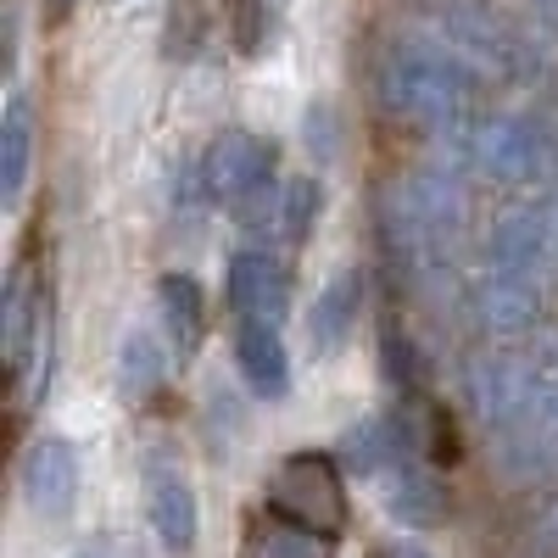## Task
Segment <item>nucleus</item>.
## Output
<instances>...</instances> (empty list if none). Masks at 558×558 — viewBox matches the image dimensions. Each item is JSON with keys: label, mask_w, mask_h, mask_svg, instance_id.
Listing matches in <instances>:
<instances>
[{"label": "nucleus", "mask_w": 558, "mask_h": 558, "mask_svg": "<svg viewBox=\"0 0 558 558\" xmlns=\"http://www.w3.org/2000/svg\"><path fill=\"white\" fill-rule=\"evenodd\" d=\"M268 508L274 514H286L318 536H341L352 508H347V481L336 470L330 452H291L274 463L268 475Z\"/></svg>", "instance_id": "1"}, {"label": "nucleus", "mask_w": 558, "mask_h": 558, "mask_svg": "<svg viewBox=\"0 0 558 558\" xmlns=\"http://www.w3.org/2000/svg\"><path fill=\"white\" fill-rule=\"evenodd\" d=\"M51 341V291L34 274V263H17L0 296V352H7V375L23 380L39 347Z\"/></svg>", "instance_id": "2"}, {"label": "nucleus", "mask_w": 558, "mask_h": 558, "mask_svg": "<svg viewBox=\"0 0 558 558\" xmlns=\"http://www.w3.org/2000/svg\"><path fill=\"white\" fill-rule=\"evenodd\" d=\"M268 173H274V146L252 129H223L202 157V184L229 207H241L257 191H268Z\"/></svg>", "instance_id": "3"}, {"label": "nucleus", "mask_w": 558, "mask_h": 558, "mask_svg": "<svg viewBox=\"0 0 558 558\" xmlns=\"http://www.w3.org/2000/svg\"><path fill=\"white\" fill-rule=\"evenodd\" d=\"M146 514H151V531L162 536L168 553H191L196 547L202 514H196V492H191V481H184L179 463L146 458Z\"/></svg>", "instance_id": "4"}, {"label": "nucleus", "mask_w": 558, "mask_h": 558, "mask_svg": "<svg viewBox=\"0 0 558 558\" xmlns=\"http://www.w3.org/2000/svg\"><path fill=\"white\" fill-rule=\"evenodd\" d=\"M23 502L34 508L39 520H62L68 508L78 502V458L62 436H39L23 458Z\"/></svg>", "instance_id": "5"}, {"label": "nucleus", "mask_w": 558, "mask_h": 558, "mask_svg": "<svg viewBox=\"0 0 558 558\" xmlns=\"http://www.w3.org/2000/svg\"><path fill=\"white\" fill-rule=\"evenodd\" d=\"M229 307H235V318L279 324L291 313V279H286V268H279L274 257H263V252H241L235 263H229Z\"/></svg>", "instance_id": "6"}, {"label": "nucleus", "mask_w": 558, "mask_h": 558, "mask_svg": "<svg viewBox=\"0 0 558 558\" xmlns=\"http://www.w3.org/2000/svg\"><path fill=\"white\" fill-rule=\"evenodd\" d=\"M235 363L257 397H286L291 391V357H286V341H279V324L268 318H241L235 330Z\"/></svg>", "instance_id": "7"}, {"label": "nucleus", "mask_w": 558, "mask_h": 558, "mask_svg": "<svg viewBox=\"0 0 558 558\" xmlns=\"http://www.w3.org/2000/svg\"><path fill=\"white\" fill-rule=\"evenodd\" d=\"M386 508H391L402 525L430 531V525L447 520V492H441V481L425 470V463H402L397 458V470L386 481Z\"/></svg>", "instance_id": "8"}, {"label": "nucleus", "mask_w": 558, "mask_h": 558, "mask_svg": "<svg viewBox=\"0 0 558 558\" xmlns=\"http://www.w3.org/2000/svg\"><path fill=\"white\" fill-rule=\"evenodd\" d=\"M397 436L408 452H418L425 463H452L458 458V425L452 413L430 397H402L397 408Z\"/></svg>", "instance_id": "9"}, {"label": "nucleus", "mask_w": 558, "mask_h": 558, "mask_svg": "<svg viewBox=\"0 0 558 558\" xmlns=\"http://www.w3.org/2000/svg\"><path fill=\"white\" fill-rule=\"evenodd\" d=\"M241 558H336V536H318L286 514H257L246 525V542H241Z\"/></svg>", "instance_id": "10"}, {"label": "nucleus", "mask_w": 558, "mask_h": 558, "mask_svg": "<svg viewBox=\"0 0 558 558\" xmlns=\"http://www.w3.org/2000/svg\"><path fill=\"white\" fill-rule=\"evenodd\" d=\"M157 307H162V330H168V347L173 357H196L202 336H207V313H202V286L191 274H168L157 286Z\"/></svg>", "instance_id": "11"}, {"label": "nucleus", "mask_w": 558, "mask_h": 558, "mask_svg": "<svg viewBox=\"0 0 558 558\" xmlns=\"http://www.w3.org/2000/svg\"><path fill=\"white\" fill-rule=\"evenodd\" d=\"M357 302H363V279L357 268L336 274L330 286H324V296L313 302V324H307V336H313V352H341V341L352 336V324H357Z\"/></svg>", "instance_id": "12"}, {"label": "nucleus", "mask_w": 558, "mask_h": 558, "mask_svg": "<svg viewBox=\"0 0 558 558\" xmlns=\"http://www.w3.org/2000/svg\"><path fill=\"white\" fill-rule=\"evenodd\" d=\"M28 162H34V101L12 89L7 118H0V196H7V207L23 196Z\"/></svg>", "instance_id": "13"}, {"label": "nucleus", "mask_w": 558, "mask_h": 558, "mask_svg": "<svg viewBox=\"0 0 558 558\" xmlns=\"http://www.w3.org/2000/svg\"><path fill=\"white\" fill-rule=\"evenodd\" d=\"M341 458L352 463L357 475H375L386 458H402V436H397V418H363L357 430H347Z\"/></svg>", "instance_id": "14"}, {"label": "nucleus", "mask_w": 558, "mask_h": 558, "mask_svg": "<svg viewBox=\"0 0 558 558\" xmlns=\"http://www.w3.org/2000/svg\"><path fill=\"white\" fill-rule=\"evenodd\" d=\"M274 28V0H223V34L241 57H257Z\"/></svg>", "instance_id": "15"}, {"label": "nucleus", "mask_w": 558, "mask_h": 558, "mask_svg": "<svg viewBox=\"0 0 558 558\" xmlns=\"http://www.w3.org/2000/svg\"><path fill=\"white\" fill-rule=\"evenodd\" d=\"M157 380H162V357H157V341H151L146 330H134V336L123 341L118 386H123V397H129V402H140V397H151V391H157Z\"/></svg>", "instance_id": "16"}, {"label": "nucleus", "mask_w": 558, "mask_h": 558, "mask_svg": "<svg viewBox=\"0 0 558 558\" xmlns=\"http://www.w3.org/2000/svg\"><path fill=\"white\" fill-rule=\"evenodd\" d=\"M318 218V184L313 179H286L279 184V207H274V223L286 229V241H307V229Z\"/></svg>", "instance_id": "17"}, {"label": "nucleus", "mask_w": 558, "mask_h": 558, "mask_svg": "<svg viewBox=\"0 0 558 558\" xmlns=\"http://www.w3.org/2000/svg\"><path fill=\"white\" fill-rule=\"evenodd\" d=\"M39 7H45V23H68L78 0H39Z\"/></svg>", "instance_id": "18"}, {"label": "nucleus", "mask_w": 558, "mask_h": 558, "mask_svg": "<svg viewBox=\"0 0 558 558\" xmlns=\"http://www.w3.org/2000/svg\"><path fill=\"white\" fill-rule=\"evenodd\" d=\"M375 558H425V553H418V547H402V542H397V547H380Z\"/></svg>", "instance_id": "19"}]
</instances>
